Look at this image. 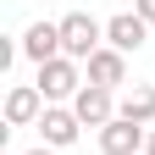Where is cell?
<instances>
[{
	"label": "cell",
	"mask_w": 155,
	"mask_h": 155,
	"mask_svg": "<svg viewBox=\"0 0 155 155\" xmlns=\"http://www.w3.org/2000/svg\"><path fill=\"white\" fill-rule=\"evenodd\" d=\"M33 89L45 94V105H72L78 89H83V61H72V55H55V61L39 67Z\"/></svg>",
	"instance_id": "1"
},
{
	"label": "cell",
	"mask_w": 155,
	"mask_h": 155,
	"mask_svg": "<svg viewBox=\"0 0 155 155\" xmlns=\"http://www.w3.org/2000/svg\"><path fill=\"white\" fill-rule=\"evenodd\" d=\"M94 50H105V22L89 17V11H67V17H61V55L89 61Z\"/></svg>",
	"instance_id": "2"
},
{
	"label": "cell",
	"mask_w": 155,
	"mask_h": 155,
	"mask_svg": "<svg viewBox=\"0 0 155 155\" xmlns=\"http://www.w3.org/2000/svg\"><path fill=\"white\" fill-rule=\"evenodd\" d=\"M144 144H150V127L127 122V116L100 127V155H144Z\"/></svg>",
	"instance_id": "3"
},
{
	"label": "cell",
	"mask_w": 155,
	"mask_h": 155,
	"mask_svg": "<svg viewBox=\"0 0 155 155\" xmlns=\"http://www.w3.org/2000/svg\"><path fill=\"white\" fill-rule=\"evenodd\" d=\"M144 39H150V22L139 11H116L111 22H105V45L111 50H122V55H139L144 50Z\"/></svg>",
	"instance_id": "4"
},
{
	"label": "cell",
	"mask_w": 155,
	"mask_h": 155,
	"mask_svg": "<svg viewBox=\"0 0 155 155\" xmlns=\"http://www.w3.org/2000/svg\"><path fill=\"white\" fill-rule=\"evenodd\" d=\"M83 78H89L94 89H111V94H116V89L127 83V55H122V50H111V45H105V50H94L89 61H83Z\"/></svg>",
	"instance_id": "5"
},
{
	"label": "cell",
	"mask_w": 155,
	"mask_h": 155,
	"mask_svg": "<svg viewBox=\"0 0 155 155\" xmlns=\"http://www.w3.org/2000/svg\"><path fill=\"white\" fill-rule=\"evenodd\" d=\"M78 133H83V122H78V111H72V105H45V116H39V139H45L50 150L78 144Z\"/></svg>",
	"instance_id": "6"
},
{
	"label": "cell",
	"mask_w": 155,
	"mask_h": 155,
	"mask_svg": "<svg viewBox=\"0 0 155 155\" xmlns=\"http://www.w3.org/2000/svg\"><path fill=\"white\" fill-rule=\"evenodd\" d=\"M72 111H78V122H83V127H105V122H116V94L83 83V89H78V100H72Z\"/></svg>",
	"instance_id": "7"
},
{
	"label": "cell",
	"mask_w": 155,
	"mask_h": 155,
	"mask_svg": "<svg viewBox=\"0 0 155 155\" xmlns=\"http://www.w3.org/2000/svg\"><path fill=\"white\" fill-rule=\"evenodd\" d=\"M39 116H45V94H39L33 83L6 89V122L11 127H39Z\"/></svg>",
	"instance_id": "8"
},
{
	"label": "cell",
	"mask_w": 155,
	"mask_h": 155,
	"mask_svg": "<svg viewBox=\"0 0 155 155\" xmlns=\"http://www.w3.org/2000/svg\"><path fill=\"white\" fill-rule=\"evenodd\" d=\"M17 45H22V55H28L33 67H45V61H55V55H61V22H33Z\"/></svg>",
	"instance_id": "9"
},
{
	"label": "cell",
	"mask_w": 155,
	"mask_h": 155,
	"mask_svg": "<svg viewBox=\"0 0 155 155\" xmlns=\"http://www.w3.org/2000/svg\"><path fill=\"white\" fill-rule=\"evenodd\" d=\"M116 116H127V122L150 127V122H155V83H133L122 100H116Z\"/></svg>",
	"instance_id": "10"
},
{
	"label": "cell",
	"mask_w": 155,
	"mask_h": 155,
	"mask_svg": "<svg viewBox=\"0 0 155 155\" xmlns=\"http://www.w3.org/2000/svg\"><path fill=\"white\" fill-rule=\"evenodd\" d=\"M133 11H139V17H144V22L155 28V0H133Z\"/></svg>",
	"instance_id": "11"
},
{
	"label": "cell",
	"mask_w": 155,
	"mask_h": 155,
	"mask_svg": "<svg viewBox=\"0 0 155 155\" xmlns=\"http://www.w3.org/2000/svg\"><path fill=\"white\" fill-rule=\"evenodd\" d=\"M28 155H55V150H50V144H39V150H28Z\"/></svg>",
	"instance_id": "12"
},
{
	"label": "cell",
	"mask_w": 155,
	"mask_h": 155,
	"mask_svg": "<svg viewBox=\"0 0 155 155\" xmlns=\"http://www.w3.org/2000/svg\"><path fill=\"white\" fill-rule=\"evenodd\" d=\"M144 155H155V127H150V144H144Z\"/></svg>",
	"instance_id": "13"
}]
</instances>
